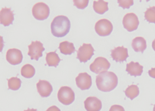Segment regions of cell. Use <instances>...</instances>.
Wrapping results in <instances>:
<instances>
[{
	"label": "cell",
	"mask_w": 155,
	"mask_h": 111,
	"mask_svg": "<svg viewBox=\"0 0 155 111\" xmlns=\"http://www.w3.org/2000/svg\"><path fill=\"white\" fill-rule=\"evenodd\" d=\"M119 5L123 9H129L131 6L133 5L134 2L132 0L127 1H118Z\"/></svg>",
	"instance_id": "obj_26"
},
{
	"label": "cell",
	"mask_w": 155,
	"mask_h": 111,
	"mask_svg": "<svg viewBox=\"0 0 155 111\" xmlns=\"http://www.w3.org/2000/svg\"><path fill=\"white\" fill-rule=\"evenodd\" d=\"M14 21V14L11 8H2L0 12V22L4 26H9Z\"/></svg>",
	"instance_id": "obj_14"
},
{
	"label": "cell",
	"mask_w": 155,
	"mask_h": 111,
	"mask_svg": "<svg viewBox=\"0 0 155 111\" xmlns=\"http://www.w3.org/2000/svg\"><path fill=\"white\" fill-rule=\"evenodd\" d=\"M153 111H155V104L154 105V108H153Z\"/></svg>",
	"instance_id": "obj_32"
},
{
	"label": "cell",
	"mask_w": 155,
	"mask_h": 111,
	"mask_svg": "<svg viewBox=\"0 0 155 111\" xmlns=\"http://www.w3.org/2000/svg\"><path fill=\"white\" fill-rule=\"evenodd\" d=\"M96 84L99 90L107 92L113 90L118 84V77L114 72L103 71L96 76Z\"/></svg>",
	"instance_id": "obj_1"
},
{
	"label": "cell",
	"mask_w": 155,
	"mask_h": 111,
	"mask_svg": "<svg viewBox=\"0 0 155 111\" xmlns=\"http://www.w3.org/2000/svg\"><path fill=\"white\" fill-rule=\"evenodd\" d=\"M94 30L99 36L102 37L108 36L113 31V24L108 19H100L96 23Z\"/></svg>",
	"instance_id": "obj_5"
},
{
	"label": "cell",
	"mask_w": 155,
	"mask_h": 111,
	"mask_svg": "<svg viewBox=\"0 0 155 111\" xmlns=\"http://www.w3.org/2000/svg\"><path fill=\"white\" fill-rule=\"evenodd\" d=\"M6 59L11 65H18L21 63L23 56L20 50L12 48L8 50L6 52Z\"/></svg>",
	"instance_id": "obj_10"
},
{
	"label": "cell",
	"mask_w": 155,
	"mask_h": 111,
	"mask_svg": "<svg viewBox=\"0 0 155 111\" xmlns=\"http://www.w3.org/2000/svg\"><path fill=\"white\" fill-rule=\"evenodd\" d=\"M24 111H38L37 109H27V110H24Z\"/></svg>",
	"instance_id": "obj_30"
},
{
	"label": "cell",
	"mask_w": 155,
	"mask_h": 111,
	"mask_svg": "<svg viewBox=\"0 0 155 111\" xmlns=\"http://www.w3.org/2000/svg\"><path fill=\"white\" fill-rule=\"evenodd\" d=\"M124 27L130 32L137 30L139 25L138 17L133 13H127L124 16L123 19Z\"/></svg>",
	"instance_id": "obj_9"
},
{
	"label": "cell",
	"mask_w": 155,
	"mask_h": 111,
	"mask_svg": "<svg viewBox=\"0 0 155 111\" xmlns=\"http://www.w3.org/2000/svg\"><path fill=\"white\" fill-rule=\"evenodd\" d=\"M46 111H61V110L59 108L57 107V106L53 105L48 108Z\"/></svg>",
	"instance_id": "obj_29"
},
{
	"label": "cell",
	"mask_w": 155,
	"mask_h": 111,
	"mask_svg": "<svg viewBox=\"0 0 155 111\" xmlns=\"http://www.w3.org/2000/svg\"><path fill=\"white\" fill-rule=\"evenodd\" d=\"M110 55L113 60H115L117 62H122L126 61L129 56L128 50L127 48L124 47L123 46H118L114 49L111 50Z\"/></svg>",
	"instance_id": "obj_12"
},
{
	"label": "cell",
	"mask_w": 155,
	"mask_h": 111,
	"mask_svg": "<svg viewBox=\"0 0 155 111\" xmlns=\"http://www.w3.org/2000/svg\"><path fill=\"white\" fill-rule=\"evenodd\" d=\"M93 8L94 11L100 14H104L105 12L108 11V2H106L99 0L94 1L93 3Z\"/></svg>",
	"instance_id": "obj_19"
},
{
	"label": "cell",
	"mask_w": 155,
	"mask_h": 111,
	"mask_svg": "<svg viewBox=\"0 0 155 111\" xmlns=\"http://www.w3.org/2000/svg\"><path fill=\"white\" fill-rule=\"evenodd\" d=\"M35 73V68L31 64H25L21 69V75L26 78H31L33 77Z\"/></svg>",
	"instance_id": "obj_21"
},
{
	"label": "cell",
	"mask_w": 155,
	"mask_h": 111,
	"mask_svg": "<svg viewBox=\"0 0 155 111\" xmlns=\"http://www.w3.org/2000/svg\"><path fill=\"white\" fill-rule=\"evenodd\" d=\"M84 104L87 111H100L102 107L101 101L96 97H88Z\"/></svg>",
	"instance_id": "obj_15"
},
{
	"label": "cell",
	"mask_w": 155,
	"mask_h": 111,
	"mask_svg": "<svg viewBox=\"0 0 155 111\" xmlns=\"http://www.w3.org/2000/svg\"><path fill=\"white\" fill-rule=\"evenodd\" d=\"M152 46L153 49L155 51V40L153 41L152 45Z\"/></svg>",
	"instance_id": "obj_31"
},
{
	"label": "cell",
	"mask_w": 155,
	"mask_h": 111,
	"mask_svg": "<svg viewBox=\"0 0 155 111\" xmlns=\"http://www.w3.org/2000/svg\"><path fill=\"white\" fill-rule=\"evenodd\" d=\"M148 74L150 77H151L153 78H155V68H153L151 70H149L148 71Z\"/></svg>",
	"instance_id": "obj_28"
},
{
	"label": "cell",
	"mask_w": 155,
	"mask_h": 111,
	"mask_svg": "<svg viewBox=\"0 0 155 111\" xmlns=\"http://www.w3.org/2000/svg\"><path fill=\"white\" fill-rule=\"evenodd\" d=\"M71 23L68 17L61 16L55 17L51 23V33L56 37H64L70 30Z\"/></svg>",
	"instance_id": "obj_2"
},
{
	"label": "cell",
	"mask_w": 155,
	"mask_h": 111,
	"mask_svg": "<svg viewBox=\"0 0 155 111\" xmlns=\"http://www.w3.org/2000/svg\"><path fill=\"white\" fill-rule=\"evenodd\" d=\"M74 5L80 9H84L88 5L89 1L82 0V1H73Z\"/></svg>",
	"instance_id": "obj_25"
},
{
	"label": "cell",
	"mask_w": 155,
	"mask_h": 111,
	"mask_svg": "<svg viewBox=\"0 0 155 111\" xmlns=\"http://www.w3.org/2000/svg\"><path fill=\"white\" fill-rule=\"evenodd\" d=\"M59 49L61 53L64 55H71L76 51L74 44L68 41H64L60 43Z\"/></svg>",
	"instance_id": "obj_18"
},
{
	"label": "cell",
	"mask_w": 155,
	"mask_h": 111,
	"mask_svg": "<svg viewBox=\"0 0 155 111\" xmlns=\"http://www.w3.org/2000/svg\"><path fill=\"white\" fill-rule=\"evenodd\" d=\"M57 97L59 101L64 105H70L75 100V93L70 87L64 86L58 91Z\"/></svg>",
	"instance_id": "obj_3"
},
{
	"label": "cell",
	"mask_w": 155,
	"mask_h": 111,
	"mask_svg": "<svg viewBox=\"0 0 155 111\" xmlns=\"http://www.w3.org/2000/svg\"><path fill=\"white\" fill-rule=\"evenodd\" d=\"M21 81L18 77H11L8 80V86L9 89L12 90H18L21 87Z\"/></svg>",
	"instance_id": "obj_23"
},
{
	"label": "cell",
	"mask_w": 155,
	"mask_h": 111,
	"mask_svg": "<svg viewBox=\"0 0 155 111\" xmlns=\"http://www.w3.org/2000/svg\"><path fill=\"white\" fill-rule=\"evenodd\" d=\"M131 46L135 52L143 53L147 47V41L144 38L137 37L132 40Z\"/></svg>",
	"instance_id": "obj_17"
},
{
	"label": "cell",
	"mask_w": 155,
	"mask_h": 111,
	"mask_svg": "<svg viewBox=\"0 0 155 111\" xmlns=\"http://www.w3.org/2000/svg\"><path fill=\"white\" fill-rule=\"evenodd\" d=\"M94 50L90 43H83L77 51V59L81 62L85 63L94 55Z\"/></svg>",
	"instance_id": "obj_6"
},
{
	"label": "cell",
	"mask_w": 155,
	"mask_h": 111,
	"mask_svg": "<svg viewBox=\"0 0 155 111\" xmlns=\"http://www.w3.org/2000/svg\"><path fill=\"white\" fill-rule=\"evenodd\" d=\"M50 9L48 5L44 2H38L34 5L32 8V14L35 19L44 21L50 15Z\"/></svg>",
	"instance_id": "obj_4"
},
{
	"label": "cell",
	"mask_w": 155,
	"mask_h": 111,
	"mask_svg": "<svg viewBox=\"0 0 155 111\" xmlns=\"http://www.w3.org/2000/svg\"><path fill=\"white\" fill-rule=\"evenodd\" d=\"M46 60L48 66L56 67L61 60L56 52H51L46 55Z\"/></svg>",
	"instance_id": "obj_20"
},
{
	"label": "cell",
	"mask_w": 155,
	"mask_h": 111,
	"mask_svg": "<svg viewBox=\"0 0 155 111\" xmlns=\"http://www.w3.org/2000/svg\"><path fill=\"white\" fill-rule=\"evenodd\" d=\"M76 83L77 87L82 90H88L92 86V78L86 72L80 73L76 78Z\"/></svg>",
	"instance_id": "obj_11"
},
{
	"label": "cell",
	"mask_w": 155,
	"mask_h": 111,
	"mask_svg": "<svg viewBox=\"0 0 155 111\" xmlns=\"http://www.w3.org/2000/svg\"><path fill=\"white\" fill-rule=\"evenodd\" d=\"M36 88L39 94L43 98H46L51 95L53 91V87L50 82L46 80H39L36 84Z\"/></svg>",
	"instance_id": "obj_13"
},
{
	"label": "cell",
	"mask_w": 155,
	"mask_h": 111,
	"mask_svg": "<svg viewBox=\"0 0 155 111\" xmlns=\"http://www.w3.org/2000/svg\"><path fill=\"white\" fill-rule=\"evenodd\" d=\"M109 111H125V110L121 105H114L111 106Z\"/></svg>",
	"instance_id": "obj_27"
},
{
	"label": "cell",
	"mask_w": 155,
	"mask_h": 111,
	"mask_svg": "<svg viewBox=\"0 0 155 111\" xmlns=\"http://www.w3.org/2000/svg\"><path fill=\"white\" fill-rule=\"evenodd\" d=\"M28 55L30 56L31 60H38L39 58L42 56V53L45 49L43 46V44L40 41H32L30 45L28 46Z\"/></svg>",
	"instance_id": "obj_8"
},
{
	"label": "cell",
	"mask_w": 155,
	"mask_h": 111,
	"mask_svg": "<svg viewBox=\"0 0 155 111\" xmlns=\"http://www.w3.org/2000/svg\"><path fill=\"white\" fill-rule=\"evenodd\" d=\"M144 17L149 23H155V6L149 7L144 13Z\"/></svg>",
	"instance_id": "obj_24"
},
{
	"label": "cell",
	"mask_w": 155,
	"mask_h": 111,
	"mask_svg": "<svg viewBox=\"0 0 155 111\" xmlns=\"http://www.w3.org/2000/svg\"><path fill=\"white\" fill-rule=\"evenodd\" d=\"M110 66V63L106 58L98 57L96 58L93 62L90 65V69L92 72L98 74L108 71Z\"/></svg>",
	"instance_id": "obj_7"
},
{
	"label": "cell",
	"mask_w": 155,
	"mask_h": 111,
	"mask_svg": "<svg viewBox=\"0 0 155 111\" xmlns=\"http://www.w3.org/2000/svg\"><path fill=\"white\" fill-rule=\"evenodd\" d=\"M143 66L140 65L138 62H131L127 64L126 71L130 74L131 76L135 77L140 76L143 72Z\"/></svg>",
	"instance_id": "obj_16"
},
{
	"label": "cell",
	"mask_w": 155,
	"mask_h": 111,
	"mask_svg": "<svg viewBox=\"0 0 155 111\" xmlns=\"http://www.w3.org/2000/svg\"><path fill=\"white\" fill-rule=\"evenodd\" d=\"M125 93L127 98H130L131 100H133L139 95V88L137 85L131 84L127 87L125 91Z\"/></svg>",
	"instance_id": "obj_22"
}]
</instances>
